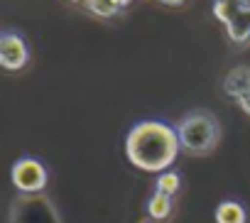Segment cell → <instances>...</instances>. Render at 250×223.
Segmentation results:
<instances>
[{
    "label": "cell",
    "mask_w": 250,
    "mask_h": 223,
    "mask_svg": "<svg viewBox=\"0 0 250 223\" xmlns=\"http://www.w3.org/2000/svg\"><path fill=\"white\" fill-rule=\"evenodd\" d=\"M169 213H172V196L155 191L147 201V216L152 221H165V218H169Z\"/></svg>",
    "instance_id": "cell-9"
},
{
    "label": "cell",
    "mask_w": 250,
    "mask_h": 223,
    "mask_svg": "<svg viewBox=\"0 0 250 223\" xmlns=\"http://www.w3.org/2000/svg\"><path fill=\"white\" fill-rule=\"evenodd\" d=\"M115 3H118V5H120V8H128V5H130V3H133V0H115Z\"/></svg>",
    "instance_id": "cell-14"
},
{
    "label": "cell",
    "mask_w": 250,
    "mask_h": 223,
    "mask_svg": "<svg viewBox=\"0 0 250 223\" xmlns=\"http://www.w3.org/2000/svg\"><path fill=\"white\" fill-rule=\"evenodd\" d=\"M10 179H13V186L25 194V196H32V194H42L44 186H47V167L35 160V157H22L13 164L10 169Z\"/></svg>",
    "instance_id": "cell-3"
},
{
    "label": "cell",
    "mask_w": 250,
    "mask_h": 223,
    "mask_svg": "<svg viewBox=\"0 0 250 223\" xmlns=\"http://www.w3.org/2000/svg\"><path fill=\"white\" fill-rule=\"evenodd\" d=\"M179 150L182 145L177 138V128L162 121H143L133 125V130L125 138V155L133 167L143 172H167L179 157Z\"/></svg>",
    "instance_id": "cell-1"
},
{
    "label": "cell",
    "mask_w": 250,
    "mask_h": 223,
    "mask_svg": "<svg viewBox=\"0 0 250 223\" xmlns=\"http://www.w3.org/2000/svg\"><path fill=\"white\" fill-rule=\"evenodd\" d=\"M0 40H3V35H0Z\"/></svg>",
    "instance_id": "cell-16"
},
{
    "label": "cell",
    "mask_w": 250,
    "mask_h": 223,
    "mask_svg": "<svg viewBox=\"0 0 250 223\" xmlns=\"http://www.w3.org/2000/svg\"><path fill=\"white\" fill-rule=\"evenodd\" d=\"M213 15L226 25L228 40L235 44L250 42V5H228V3H213Z\"/></svg>",
    "instance_id": "cell-5"
},
{
    "label": "cell",
    "mask_w": 250,
    "mask_h": 223,
    "mask_svg": "<svg viewBox=\"0 0 250 223\" xmlns=\"http://www.w3.org/2000/svg\"><path fill=\"white\" fill-rule=\"evenodd\" d=\"M248 213L238 201H223L216 208V223H245Z\"/></svg>",
    "instance_id": "cell-8"
},
{
    "label": "cell",
    "mask_w": 250,
    "mask_h": 223,
    "mask_svg": "<svg viewBox=\"0 0 250 223\" xmlns=\"http://www.w3.org/2000/svg\"><path fill=\"white\" fill-rule=\"evenodd\" d=\"M30 59V49L20 35H3L0 40V66L8 71H20Z\"/></svg>",
    "instance_id": "cell-6"
},
{
    "label": "cell",
    "mask_w": 250,
    "mask_h": 223,
    "mask_svg": "<svg viewBox=\"0 0 250 223\" xmlns=\"http://www.w3.org/2000/svg\"><path fill=\"white\" fill-rule=\"evenodd\" d=\"M223 88L250 116V69L248 66H238V69L228 71V76L223 79Z\"/></svg>",
    "instance_id": "cell-7"
},
{
    "label": "cell",
    "mask_w": 250,
    "mask_h": 223,
    "mask_svg": "<svg viewBox=\"0 0 250 223\" xmlns=\"http://www.w3.org/2000/svg\"><path fill=\"white\" fill-rule=\"evenodd\" d=\"M218 3H228V5H250V0H218Z\"/></svg>",
    "instance_id": "cell-12"
},
{
    "label": "cell",
    "mask_w": 250,
    "mask_h": 223,
    "mask_svg": "<svg viewBox=\"0 0 250 223\" xmlns=\"http://www.w3.org/2000/svg\"><path fill=\"white\" fill-rule=\"evenodd\" d=\"M69 3H86V0H69Z\"/></svg>",
    "instance_id": "cell-15"
},
{
    "label": "cell",
    "mask_w": 250,
    "mask_h": 223,
    "mask_svg": "<svg viewBox=\"0 0 250 223\" xmlns=\"http://www.w3.org/2000/svg\"><path fill=\"white\" fill-rule=\"evenodd\" d=\"M177 138H179L182 150L201 157V155H208L218 145L221 125L211 113H206V110H194V113H189L179 121Z\"/></svg>",
    "instance_id": "cell-2"
},
{
    "label": "cell",
    "mask_w": 250,
    "mask_h": 223,
    "mask_svg": "<svg viewBox=\"0 0 250 223\" xmlns=\"http://www.w3.org/2000/svg\"><path fill=\"white\" fill-rule=\"evenodd\" d=\"M86 8H88V13H93L98 18H113L120 13V5L115 0H86Z\"/></svg>",
    "instance_id": "cell-11"
},
{
    "label": "cell",
    "mask_w": 250,
    "mask_h": 223,
    "mask_svg": "<svg viewBox=\"0 0 250 223\" xmlns=\"http://www.w3.org/2000/svg\"><path fill=\"white\" fill-rule=\"evenodd\" d=\"M160 3H165V5H182L184 0H160Z\"/></svg>",
    "instance_id": "cell-13"
},
{
    "label": "cell",
    "mask_w": 250,
    "mask_h": 223,
    "mask_svg": "<svg viewBox=\"0 0 250 223\" xmlns=\"http://www.w3.org/2000/svg\"><path fill=\"white\" fill-rule=\"evenodd\" d=\"M10 223H62V221L49 199H44L42 194H32L13 203Z\"/></svg>",
    "instance_id": "cell-4"
},
{
    "label": "cell",
    "mask_w": 250,
    "mask_h": 223,
    "mask_svg": "<svg viewBox=\"0 0 250 223\" xmlns=\"http://www.w3.org/2000/svg\"><path fill=\"white\" fill-rule=\"evenodd\" d=\"M182 186V177L174 172V169H167L157 177V191L160 194H167V196H174Z\"/></svg>",
    "instance_id": "cell-10"
},
{
    "label": "cell",
    "mask_w": 250,
    "mask_h": 223,
    "mask_svg": "<svg viewBox=\"0 0 250 223\" xmlns=\"http://www.w3.org/2000/svg\"><path fill=\"white\" fill-rule=\"evenodd\" d=\"M143 223H147V221H143Z\"/></svg>",
    "instance_id": "cell-17"
}]
</instances>
